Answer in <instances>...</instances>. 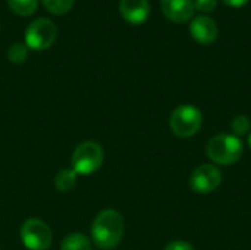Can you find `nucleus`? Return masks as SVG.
Wrapping results in <instances>:
<instances>
[{
	"instance_id": "9",
	"label": "nucleus",
	"mask_w": 251,
	"mask_h": 250,
	"mask_svg": "<svg viewBox=\"0 0 251 250\" xmlns=\"http://www.w3.org/2000/svg\"><path fill=\"white\" fill-rule=\"evenodd\" d=\"M119 12L122 18L131 24H141L150 13L149 0H121Z\"/></svg>"
},
{
	"instance_id": "4",
	"label": "nucleus",
	"mask_w": 251,
	"mask_h": 250,
	"mask_svg": "<svg viewBox=\"0 0 251 250\" xmlns=\"http://www.w3.org/2000/svg\"><path fill=\"white\" fill-rule=\"evenodd\" d=\"M169 127L178 137H191L203 127V113L194 105H181L171 113Z\"/></svg>"
},
{
	"instance_id": "18",
	"label": "nucleus",
	"mask_w": 251,
	"mask_h": 250,
	"mask_svg": "<svg viewBox=\"0 0 251 250\" xmlns=\"http://www.w3.org/2000/svg\"><path fill=\"white\" fill-rule=\"evenodd\" d=\"M163 250H194V246L184 240H175V242L168 243Z\"/></svg>"
},
{
	"instance_id": "12",
	"label": "nucleus",
	"mask_w": 251,
	"mask_h": 250,
	"mask_svg": "<svg viewBox=\"0 0 251 250\" xmlns=\"http://www.w3.org/2000/svg\"><path fill=\"white\" fill-rule=\"evenodd\" d=\"M76 180H78V174L72 169V168H65L62 171H59L54 177V187L62 192V193H66V192H71L75 184H76Z\"/></svg>"
},
{
	"instance_id": "3",
	"label": "nucleus",
	"mask_w": 251,
	"mask_h": 250,
	"mask_svg": "<svg viewBox=\"0 0 251 250\" xmlns=\"http://www.w3.org/2000/svg\"><path fill=\"white\" fill-rule=\"evenodd\" d=\"M104 162V150L96 141L81 143L72 153L71 165L78 175H91L97 172Z\"/></svg>"
},
{
	"instance_id": "16",
	"label": "nucleus",
	"mask_w": 251,
	"mask_h": 250,
	"mask_svg": "<svg viewBox=\"0 0 251 250\" xmlns=\"http://www.w3.org/2000/svg\"><path fill=\"white\" fill-rule=\"evenodd\" d=\"M74 0H43V4L47 10L56 15H62L72 7Z\"/></svg>"
},
{
	"instance_id": "6",
	"label": "nucleus",
	"mask_w": 251,
	"mask_h": 250,
	"mask_svg": "<svg viewBox=\"0 0 251 250\" xmlns=\"http://www.w3.org/2000/svg\"><path fill=\"white\" fill-rule=\"evenodd\" d=\"M57 37L56 25L47 18H38L32 21L25 31V44L34 50L49 49Z\"/></svg>"
},
{
	"instance_id": "20",
	"label": "nucleus",
	"mask_w": 251,
	"mask_h": 250,
	"mask_svg": "<svg viewBox=\"0 0 251 250\" xmlns=\"http://www.w3.org/2000/svg\"><path fill=\"white\" fill-rule=\"evenodd\" d=\"M247 144H249V147L251 149V133L249 134V139H247Z\"/></svg>"
},
{
	"instance_id": "7",
	"label": "nucleus",
	"mask_w": 251,
	"mask_h": 250,
	"mask_svg": "<svg viewBox=\"0 0 251 250\" xmlns=\"http://www.w3.org/2000/svg\"><path fill=\"white\" fill-rule=\"evenodd\" d=\"M222 183V171L213 164H203L197 167L190 177V187L193 192L207 194L215 192Z\"/></svg>"
},
{
	"instance_id": "5",
	"label": "nucleus",
	"mask_w": 251,
	"mask_h": 250,
	"mask_svg": "<svg viewBox=\"0 0 251 250\" xmlns=\"http://www.w3.org/2000/svg\"><path fill=\"white\" fill-rule=\"evenodd\" d=\"M19 237L28 250H47L53 243V233L50 227L38 218L26 220L21 225Z\"/></svg>"
},
{
	"instance_id": "1",
	"label": "nucleus",
	"mask_w": 251,
	"mask_h": 250,
	"mask_svg": "<svg viewBox=\"0 0 251 250\" xmlns=\"http://www.w3.org/2000/svg\"><path fill=\"white\" fill-rule=\"evenodd\" d=\"M125 231V221L119 211L103 209L91 224V240L100 249H115Z\"/></svg>"
},
{
	"instance_id": "10",
	"label": "nucleus",
	"mask_w": 251,
	"mask_h": 250,
	"mask_svg": "<svg viewBox=\"0 0 251 250\" xmlns=\"http://www.w3.org/2000/svg\"><path fill=\"white\" fill-rule=\"evenodd\" d=\"M160 6L165 16L175 22L188 21L194 12L193 0H160Z\"/></svg>"
},
{
	"instance_id": "2",
	"label": "nucleus",
	"mask_w": 251,
	"mask_h": 250,
	"mask_svg": "<svg viewBox=\"0 0 251 250\" xmlns=\"http://www.w3.org/2000/svg\"><path fill=\"white\" fill-rule=\"evenodd\" d=\"M243 143L240 137L234 134H218L212 137L207 143V156L218 165H232L237 164L243 156Z\"/></svg>"
},
{
	"instance_id": "15",
	"label": "nucleus",
	"mask_w": 251,
	"mask_h": 250,
	"mask_svg": "<svg viewBox=\"0 0 251 250\" xmlns=\"http://www.w3.org/2000/svg\"><path fill=\"white\" fill-rule=\"evenodd\" d=\"M231 128L234 131V136L240 137V136H246L251 128V122L249 116L246 115H237L232 122H231Z\"/></svg>"
},
{
	"instance_id": "11",
	"label": "nucleus",
	"mask_w": 251,
	"mask_h": 250,
	"mask_svg": "<svg viewBox=\"0 0 251 250\" xmlns=\"http://www.w3.org/2000/svg\"><path fill=\"white\" fill-rule=\"evenodd\" d=\"M91 240L81 233L68 234L60 243V250H91Z\"/></svg>"
},
{
	"instance_id": "14",
	"label": "nucleus",
	"mask_w": 251,
	"mask_h": 250,
	"mask_svg": "<svg viewBox=\"0 0 251 250\" xmlns=\"http://www.w3.org/2000/svg\"><path fill=\"white\" fill-rule=\"evenodd\" d=\"M28 57V46L24 43H13L7 49V59L13 63H22Z\"/></svg>"
},
{
	"instance_id": "13",
	"label": "nucleus",
	"mask_w": 251,
	"mask_h": 250,
	"mask_svg": "<svg viewBox=\"0 0 251 250\" xmlns=\"http://www.w3.org/2000/svg\"><path fill=\"white\" fill-rule=\"evenodd\" d=\"M7 3L9 7L21 16L32 15L38 6V0H7Z\"/></svg>"
},
{
	"instance_id": "8",
	"label": "nucleus",
	"mask_w": 251,
	"mask_h": 250,
	"mask_svg": "<svg viewBox=\"0 0 251 250\" xmlns=\"http://www.w3.org/2000/svg\"><path fill=\"white\" fill-rule=\"evenodd\" d=\"M190 31L193 38H196L201 44H210L218 37V24L213 18L206 15L196 16L190 24Z\"/></svg>"
},
{
	"instance_id": "19",
	"label": "nucleus",
	"mask_w": 251,
	"mask_h": 250,
	"mask_svg": "<svg viewBox=\"0 0 251 250\" xmlns=\"http://www.w3.org/2000/svg\"><path fill=\"white\" fill-rule=\"evenodd\" d=\"M225 4H228V6H234V7H240V6H243V4H246L249 0H222Z\"/></svg>"
},
{
	"instance_id": "17",
	"label": "nucleus",
	"mask_w": 251,
	"mask_h": 250,
	"mask_svg": "<svg viewBox=\"0 0 251 250\" xmlns=\"http://www.w3.org/2000/svg\"><path fill=\"white\" fill-rule=\"evenodd\" d=\"M216 7V0H194V9L201 12H212Z\"/></svg>"
}]
</instances>
